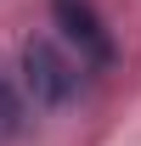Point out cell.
I'll return each instance as SVG.
<instances>
[{
  "instance_id": "obj_1",
  "label": "cell",
  "mask_w": 141,
  "mask_h": 146,
  "mask_svg": "<svg viewBox=\"0 0 141 146\" xmlns=\"http://www.w3.org/2000/svg\"><path fill=\"white\" fill-rule=\"evenodd\" d=\"M23 96L34 107H68L79 96V68L56 51L51 39H28L23 45Z\"/></svg>"
},
{
  "instance_id": "obj_3",
  "label": "cell",
  "mask_w": 141,
  "mask_h": 146,
  "mask_svg": "<svg viewBox=\"0 0 141 146\" xmlns=\"http://www.w3.org/2000/svg\"><path fill=\"white\" fill-rule=\"evenodd\" d=\"M11 135H23V96H17V84L0 73V141H11Z\"/></svg>"
},
{
  "instance_id": "obj_2",
  "label": "cell",
  "mask_w": 141,
  "mask_h": 146,
  "mask_svg": "<svg viewBox=\"0 0 141 146\" xmlns=\"http://www.w3.org/2000/svg\"><path fill=\"white\" fill-rule=\"evenodd\" d=\"M51 17H56V28L68 34V45L79 51V68H113V34L102 28V17H96V6L90 0H51Z\"/></svg>"
}]
</instances>
